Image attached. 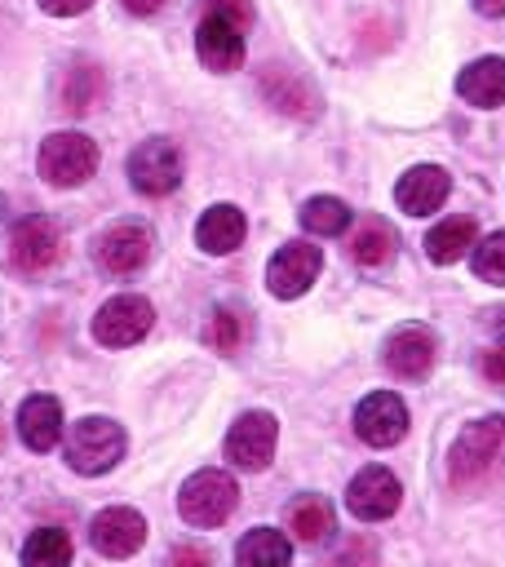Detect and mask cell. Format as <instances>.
Listing matches in <instances>:
<instances>
[{
    "mask_svg": "<svg viewBox=\"0 0 505 567\" xmlns=\"http://www.w3.org/2000/svg\"><path fill=\"white\" fill-rule=\"evenodd\" d=\"M501 443H505V421H501V416L470 421V425L456 434L452 452H447V474H452V483H456V487H474V483L492 470V461L501 456Z\"/></svg>",
    "mask_w": 505,
    "mask_h": 567,
    "instance_id": "6da1fadb",
    "label": "cell"
},
{
    "mask_svg": "<svg viewBox=\"0 0 505 567\" xmlns=\"http://www.w3.org/2000/svg\"><path fill=\"white\" fill-rule=\"evenodd\" d=\"M124 456V430L111 416H84L66 434V465L75 474H106Z\"/></svg>",
    "mask_w": 505,
    "mask_h": 567,
    "instance_id": "3957f363",
    "label": "cell"
},
{
    "mask_svg": "<svg viewBox=\"0 0 505 567\" xmlns=\"http://www.w3.org/2000/svg\"><path fill=\"white\" fill-rule=\"evenodd\" d=\"M89 540H93V549L106 554V558H128V554H137L142 540H146V518H142L137 509H128V505H111V509H102V514L89 523Z\"/></svg>",
    "mask_w": 505,
    "mask_h": 567,
    "instance_id": "5bb4252c",
    "label": "cell"
},
{
    "mask_svg": "<svg viewBox=\"0 0 505 567\" xmlns=\"http://www.w3.org/2000/svg\"><path fill=\"white\" fill-rule=\"evenodd\" d=\"M195 53L208 71L226 75L244 62V27L221 18V13H204L199 27H195Z\"/></svg>",
    "mask_w": 505,
    "mask_h": 567,
    "instance_id": "4fadbf2b",
    "label": "cell"
},
{
    "mask_svg": "<svg viewBox=\"0 0 505 567\" xmlns=\"http://www.w3.org/2000/svg\"><path fill=\"white\" fill-rule=\"evenodd\" d=\"M128 182L142 195H168L182 182V151L168 137H151L128 155Z\"/></svg>",
    "mask_w": 505,
    "mask_h": 567,
    "instance_id": "52a82bcc",
    "label": "cell"
},
{
    "mask_svg": "<svg viewBox=\"0 0 505 567\" xmlns=\"http://www.w3.org/2000/svg\"><path fill=\"white\" fill-rule=\"evenodd\" d=\"M244 235H248V221H244V213H239L235 204H213V208L199 217V226H195V244H199L204 252H213V257L235 252V248L244 244Z\"/></svg>",
    "mask_w": 505,
    "mask_h": 567,
    "instance_id": "ac0fdd59",
    "label": "cell"
},
{
    "mask_svg": "<svg viewBox=\"0 0 505 567\" xmlns=\"http://www.w3.org/2000/svg\"><path fill=\"white\" fill-rule=\"evenodd\" d=\"M97 173V142L84 133H49L40 146V177L49 186H80Z\"/></svg>",
    "mask_w": 505,
    "mask_h": 567,
    "instance_id": "277c9868",
    "label": "cell"
},
{
    "mask_svg": "<svg viewBox=\"0 0 505 567\" xmlns=\"http://www.w3.org/2000/svg\"><path fill=\"white\" fill-rule=\"evenodd\" d=\"M168 0H124V9L128 13H137V18H146V13H159Z\"/></svg>",
    "mask_w": 505,
    "mask_h": 567,
    "instance_id": "1f68e13d",
    "label": "cell"
},
{
    "mask_svg": "<svg viewBox=\"0 0 505 567\" xmlns=\"http://www.w3.org/2000/svg\"><path fill=\"white\" fill-rule=\"evenodd\" d=\"M447 190H452V177H447L439 164H416V168H408V173L399 177L394 199H399L403 213L425 217V213H439V208H443Z\"/></svg>",
    "mask_w": 505,
    "mask_h": 567,
    "instance_id": "2e32d148",
    "label": "cell"
},
{
    "mask_svg": "<svg viewBox=\"0 0 505 567\" xmlns=\"http://www.w3.org/2000/svg\"><path fill=\"white\" fill-rule=\"evenodd\" d=\"M474 9L487 18H505V0H474Z\"/></svg>",
    "mask_w": 505,
    "mask_h": 567,
    "instance_id": "d6a6232c",
    "label": "cell"
},
{
    "mask_svg": "<svg viewBox=\"0 0 505 567\" xmlns=\"http://www.w3.org/2000/svg\"><path fill=\"white\" fill-rule=\"evenodd\" d=\"M354 434H359L368 447H394V443L408 434V408H403V399L390 394V390L368 394V399L354 408Z\"/></svg>",
    "mask_w": 505,
    "mask_h": 567,
    "instance_id": "8fae6325",
    "label": "cell"
},
{
    "mask_svg": "<svg viewBox=\"0 0 505 567\" xmlns=\"http://www.w3.org/2000/svg\"><path fill=\"white\" fill-rule=\"evenodd\" d=\"M49 13H58V18H71V13H84L93 0H40Z\"/></svg>",
    "mask_w": 505,
    "mask_h": 567,
    "instance_id": "4dcf8cb0",
    "label": "cell"
},
{
    "mask_svg": "<svg viewBox=\"0 0 505 567\" xmlns=\"http://www.w3.org/2000/svg\"><path fill=\"white\" fill-rule=\"evenodd\" d=\"M239 505V483L226 474V470H199L182 483V496H177V509L190 527H217L235 514Z\"/></svg>",
    "mask_w": 505,
    "mask_h": 567,
    "instance_id": "7a4b0ae2",
    "label": "cell"
},
{
    "mask_svg": "<svg viewBox=\"0 0 505 567\" xmlns=\"http://www.w3.org/2000/svg\"><path fill=\"white\" fill-rule=\"evenodd\" d=\"M235 558L244 567H284L292 558V540L275 527H252L239 545H235Z\"/></svg>",
    "mask_w": 505,
    "mask_h": 567,
    "instance_id": "7402d4cb",
    "label": "cell"
},
{
    "mask_svg": "<svg viewBox=\"0 0 505 567\" xmlns=\"http://www.w3.org/2000/svg\"><path fill=\"white\" fill-rule=\"evenodd\" d=\"M18 434L31 452H49L62 439V403L53 394H31L18 408Z\"/></svg>",
    "mask_w": 505,
    "mask_h": 567,
    "instance_id": "e0dca14e",
    "label": "cell"
},
{
    "mask_svg": "<svg viewBox=\"0 0 505 567\" xmlns=\"http://www.w3.org/2000/svg\"><path fill=\"white\" fill-rule=\"evenodd\" d=\"M208 346L213 350H221V354H235L239 346H244V337H248V315L239 310V306H217L213 310V319H208Z\"/></svg>",
    "mask_w": 505,
    "mask_h": 567,
    "instance_id": "4316f807",
    "label": "cell"
},
{
    "mask_svg": "<svg viewBox=\"0 0 505 567\" xmlns=\"http://www.w3.org/2000/svg\"><path fill=\"white\" fill-rule=\"evenodd\" d=\"M319 266H323V252H319L315 244H306V239H292V244H284V248L270 257L266 284H270L275 297L292 301V297H301V292L315 284Z\"/></svg>",
    "mask_w": 505,
    "mask_h": 567,
    "instance_id": "30bf717a",
    "label": "cell"
},
{
    "mask_svg": "<svg viewBox=\"0 0 505 567\" xmlns=\"http://www.w3.org/2000/svg\"><path fill=\"white\" fill-rule=\"evenodd\" d=\"M301 226H306L310 235L332 239V235H341V230L350 226V208H346V199H337V195H315V199H306V208H301Z\"/></svg>",
    "mask_w": 505,
    "mask_h": 567,
    "instance_id": "d4e9b609",
    "label": "cell"
},
{
    "mask_svg": "<svg viewBox=\"0 0 505 567\" xmlns=\"http://www.w3.org/2000/svg\"><path fill=\"white\" fill-rule=\"evenodd\" d=\"M399 501H403V487H399V478H394L385 465L359 470V474L350 478V487H346V509H350L354 518H363V523L390 518V514L399 509Z\"/></svg>",
    "mask_w": 505,
    "mask_h": 567,
    "instance_id": "9c48e42d",
    "label": "cell"
},
{
    "mask_svg": "<svg viewBox=\"0 0 505 567\" xmlns=\"http://www.w3.org/2000/svg\"><path fill=\"white\" fill-rule=\"evenodd\" d=\"M478 368H483V377H487L492 385H505V346H492V350L478 359Z\"/></svg>",
    "mask_w": 505,
    "mask_h": 567,
    "instance_id": "f546056e",
    "label": "cell"
},
{
    "mask_svg": "<svg viewBox=\"0 0 505 567\" xmlns=\"http://www.w3.org/2000/svg\"><path fill=\"white\" fill-rule=\"evenodd\" d=\"M199 4H204V13H221V18L239 22L244 31H248V22H252V4H248V0H199Z\"/></svg>",
    "mask_w": 505,
    "mask_h": 567,
    "instance_id": "f1b7e54d",
    "label": "cell"
},
{
    "mask_svg": "<svg viewBox=\"0 0 505 567\" xmlns=\"http://www.w3.org/2000/svg\"><path fill=\"white\" fill-rule=\"evenodd\" d=\"M151 261V230L137 221H115L97 235V266L106 275H137Z\"/></svg>",
    "mask_w": 505,
    "mask_h": 567,
    "instance_id": "7c38bea8",
    "label": "cell"
},
{
    "mask_svg": "<svg viewBox=\"0 0 505 567\" xmlns=\"http://www.w3.org/2000/svg\"><path fill=\"white\" fill-rule=\"evenodd\" d=\"M22 563H27V567H66V563H71V540H66V532H58V527L31 532L27 545H22Z\"/></svg>",
    "mask_w": 505,
    "mask_h": 567,
    "instance_id": "484cf974",
    "label": "cell"
},
{
    "mask_svg": "<svg viewBox=\"0 0 505 567\" xmlns=\"http://www.w3.org/2000/svg\"><path fill=\"white\" fill-rule=\"evenodd\" d=\"M470 266L478 279L487 284H505V230H492L487 239H474L470 248Z\"/></svg>",
    "mask_w": 505,
    "mask_h": 567,
    "instance_id": "83f0119b",
    "label": "cell"
},
{
    "mask_svg": "<svg viewBox=\"0 0 505 567\" xmlns=\"http://www.w3.org/2000/svg\"><path fill=\"white\" fill-rule=\"evenodd\" d=\"M288 532L301 540V545H323L332 532H337V518H332V505L323 496H297L288 505Z\"/></svg>",
    "mask_w": 505,
    "mask_h": 567,
    "instance_id": "44dd1931",
    "label": "cell"
},
{
    "mask_svg": "<svg viewBox=\"0 0 505 567\" xmlns=\"http://www.w3.org/2000/svg\"><path fill=\"white\" fill-rule=\"evenodd\" d=\"M474 239H478L474 217H443V221L425 235V252H430L434 266H452V261H461V257L474 248Z\"/></svg>",
    "mask_w": 505,
    "mask_h": 567,
    "instance_id": "ffe728a7",
    "label": "cell"
},
{
    "mask_svg": "<svg viewBox=\"0 0 505 567\" xmlns=\"http://www.w3.org/2000/svg\"><path fill=\"white\" fill-rule=\"evenodd\" d=\"M275 443H279V425L270 412H244L230 434H226V461L239 465V470H266L270 456H275Z\"/></svg>",
    "mask_w": 505,
    "mask_h": 567,
    "instance_id": "ba28073f",
    "label": "cell"
},
{
    "mask_svg": "<svg viewBox=\"0 0 505 567\" xmlns=\"http://www.w3.org/2000/svg\"><path fill=\"white\" fill-rule=\"evenodd\" d=\"M173 558H177V563H208V554H204V549H177Z\"/></svg>",
    "mask_w": 505,
    "mask_h": 567,
    "instance_id": "836d02e7",
    "label": "cell"
},
{
    "mask_svg": "<svg viewBox=\"0 0 505 567\" xmlns=\"http://www.w3.org/2000/svg\"><path fill=\"white\" fill-rule=\"evenodd\" d=\"M350 257H354L359 266H368V270L385 266V261L394 257V230H390L381 217H363L359 230L350 235Z\"/></svg>",
    "mask_w": 505,
    "mask_h": 567,
    "instance_id": "603a6c76",
    "label": "cell"
},
{
    "mask_svg": "<svg viewBox=\"0 0 505 567\" xmlns=\"http://www.w3.org/2000/svg\"><path fill=\"white\" fill-rule=\"evenodd\" d=\"M151 323H155L151 301H146V297H133V292H120V297H111V301L93 315V337H97L102 346H111V350H124V346L142 341V337L151 332Z\"/></svg>",
    "mask_w": 505,
    "mask_h": 567,
    "instance_id": "8992f818",
    "label": "cell"
},
{
    "mask_svg": "<svg viewBox=\"0 0 505 567\" xmlns=\"http://www.w3.org/2000/svg\"><path fill=\"white\" fill-rule=\"evenodd\" d=\"M456 93L470 106H483V111L501 106L505 102V58H478V62H470L461 71V80H456Z\"/></svg>",
    "mask_w": 505,
    "mask_h": 567,
    "instance_id": "d6986e66",
    "label": "cell"
},
{
    "mask_svg": "<svg viewBox=\"0 0 505 567\" xmlns=\"http://www.w3.org/2000/svg\"><path fill=\"white\" fill-rule=\"evenodd\" d=\"M434 354H439L434 332L421 328V323H403V328H394L390 341H385V368H390L394 377H403V381H421V377L434 368Z\"/></svg>",
    "mask_w": 505,
    "mask_h": 567,
    "instance_id": "9a60e30c",
    "label": "cell"
},
{
    "mask_svg": "<svg viewBox=\"0 0 505 567\" xmlns=\"http://www.w3.org/2000/svg\"><path fill=\"white\" fill-rule=\"evenodd\" d=\"M9 261L22 270V275H44L62 261V230L53 217H22L9 235Z\"/></svg>",
    "mask_w": 505,
    "mask_h": 567,
    "instance_id": "5b68a950",
    "label": "cell"
},
{
    "mask_svg": "<svg viewBox=\"0 0 505 567\" xmlns=\"http://www.w3.org/2000/svg\"><path fill=\"white\" fill-rule=\"evenodd\" d=\"M261 93H266L279 111H288V115H315V93H310L292 71H284V66H270V71L261 75Z\"/></svg>",
    "mask_w": 505,
    "mask_h": 567,
    "instance_id": "cb8c5ba5",
    "label": "cell"
}]
</instances>
